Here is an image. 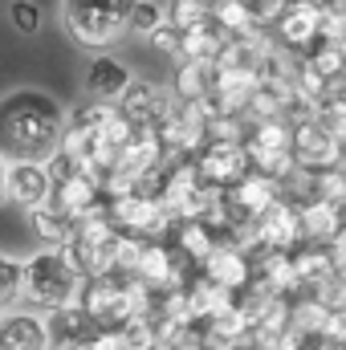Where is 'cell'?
Listing matches in <instances>:
<instances>
[{"mask_svg":"<svg viewBox=\"0 0 346 350\" xmlns=\"http://www.w3.org/2000/svg\"><path fill=\"white\" fill-rule=\"evenodd\" d=\"M66 106L37 86L0 98V155L8 163H45L62 147Z\"/></svg>","mask_w":346,"mask_h":350,"instance_id":"6da1fadb","label":"cell"},{"mask_svg":"<svg viewBox=\"0 0 346 350\" xmlns=\"http://www.w3.org/2000/svg\"><path fill=\"white\" fill-rule=\"evenodd\" d=\"M86 277L78 273V265L70 261L66 249H37L33 257L21 261V293L16 306L33 310V314H53L70 301H78Z\"/></svg>","mask_w":346,"mask_h":350,"instance_id":"7a4b0ae2","label":"cell"},{"mask_svg":"<svg viewBox=\"0 0 346 350\" xmlns=\"http://www.w3.org/2000/svg\"><path fill=\"white\" fill-rule=\"evenodd\" d=\"M114 249H118V232L106 220V204L98 212L82 216V220H74L66 253H70V261L78 265L82 277H106V273H114Z\"/></svg>","mask_w":346,"mask_h":350,"instance_id":"3957f363","label":"cell"},{"mask_svg":"<svg viewBox=\"0 0 346 350\" xmlns=\"http://www.w3.org/2000/svg\"><path fill=\"white\" fill-rule=\"evenodd\" d=\"M62 21L78 45L98 53L127 37V4H62Z\"/></svg>","mask_w":346,"mask_h":350,"instance_id":"277c9868","label":"cell"},{"mask_svg":"<svg viewBox=\"0 0 346 350\" xmlns=\"http://www.w3.org/2000/svg\"><path fill=\"white\" fill-rule=\"evenodd\" d=\"M175 106H179V102L172 98V90L155 86V82H143V78H135V82L127 86V94L114 102L118 118H122L127 126H135V131H155Z\"/></svg>","mask_w":346,"mask_h":350,"instance_id":"5b68a950","label":"cell"},{"mask_svg":"<svg viewBox=\"0 0 346 350\" xmlns=\"http://www.w3.org/2000/svg\"><path fill=\"white\" fill-rule=\"evenodd\" d=\"M191 167L200 175V183L216 196H228L245 175H249V163H245V151L237 143H204L191 159Z\"/></svg>","mask_w":346,"mask_h":350,"instance_id":"8992f818","label":"cell"},{"mask_svg":"<svg viewBox=\"0 0 346 350\" xmlns=\"http://www.w3.org/2000/svg\"><path fill=\"white\" fill-rule=\"evenodd\" d=\"M289 159L293 167L306 175H322V172H338L343 167V143L330 139L326 131H318L310 118L293 126V139H289Z\"/></svg>","mask_w":346,"mask_h":350,"instance_id":"52a82bcc","label":"cell"},{"mask_svg":"<svg viewBox=\"0 0 346 350\" xmlns=\"http://www.w3.org/2000/svg\"><path fill=\"white\" fill-rule=\"evenodd\" d=\"M253 232H257V249L261 253H293L302 245V224H297V208L289 200H273L257 220H253Z\"/></svg>","mask_w":346,"mask_h":350,"instance_id":"ba28073f","label":"cell"},{"mask_svg":"<svg viewBox=\"0 0 346 350\" xmlns=\"http://www.w3.org/2000/svg\"><path fill=\"white\" fill-rule=\"evenodd\" d=\"M49 208H57L66 220H82L90 212H98L106 200H102V179L90 172H74L57 183H49Z\"/></svg>","mask_w":346,"mask_h":350,"instance_id":"9c48e42d","label":"cell"},{"mask_svg":"<svg viewBox=\"0 0 346 350\" xmlns=\"http://www.w3.org/2000/svg\"><path fill=\"white\" fill-rule=\"evenodd\" d=\"M131 82H135V74H131L127 62H118L114 53H98V57L86 66L82 90H86L90 102H98V106H114V102L127 94Z\"/></svg>","mask_w":346,"mask_h":350,"instance_id":"30bf717a","label":"cell"},{"mask_svg":"<svg viewBox=\"0 0 346 350\" xmlns=\"http://www.w3.org/2000/svg\"><path fill=\"white\" fill-rule=\"evenodd\" d=\"M0 350H49L45 314H33L25 306H12L0 314Z\"/></svg>","mask_w":346,"mask_h":350,"instance_id":"8fae6325","label":"cell"},{"mask_svg":"<svg viewBox=\"0 0 346 350\" xmlns=\"http://www.w3.org/2000/svg\"><path fill=\"white\" fill-rule=\"evenodd\" d=\"M318 12H322V4H285L281 8V16H277V49H285V53H306L310 45H314V37H318Z\"/></svg>","mask_w":346,"mask_h":350,"instance_id":"7c38bea8","label":"cell"},{"mask_svg":"<svg viewBox=\"0 0 346 350\" xmlns=\"http://www.w3.org/2000/svg\"><path fill=\"white\" fill-rule=\"evenodd\" d=\"M4 200H12L16 208L33 212L49 200V175L45 163H8L4 172Z\"/></svg>","mask_w":346,"mask_h":350,"instance_id":"4fadbf2b","label":"cell"},{"mask_svg":"<svg viewBox=\"0 0 346 350\" xmlns=\"http://www.w3.org/2000/svg\"><path fill=\"white\" fill-rule=\"evenodd\" d=\"M208 285L224 289V293H245L249 281H253V261L245 253H232V249H216L208 261L196 269Z\"/></svg>","mask_w":346,"mask_h":350,"instance_id":"5bb4252c","label":"cell"},{"mask_svg":"<svg viewBox=\"0 0 346 350\" xmlns=\"http://www.w3.org/2000/svg\"><path fill=\"white\" fill-rule=\"evenodd\" d=\"M297 66L306 74H314L322 86L343 90V70H346V41H322L314 37V45L297 57Z\"/></svg>","mask_w":346,"mask_h":350,"instance_id":"9a60e30c","label":"cell"},{"mask_svg":"<svg viewBox=\"0 0 346 350\" xmlns=\"http://www.w3.org/2000/svg\"><path fill=\"white\" fill-rule=\"evenodd\" d=\"M297 224H302L306 245H330L343 237V208L322 204V200H306V204H297Z\"/></svg>","mask_w":346,"mask_h":350,"instance_id":"2e32d148","label":"cell"},{"mask_svg":"<svg viewBox=\"0 0 346 350\" xmlns=\"http://www.w3.org/2000/svg\"><path fill=\"white\" fill-rule=\"evenodd\" d=\"M277 196H281V191H277L269 179H261V175H245V179L224 196V204H228V212H232L241 224H253L261 212L277 200Z\"/></svg>","mask_w":346,"mask_h":350,"instance_id":"e0dca14e","label":"cell"},{"mask_svg":"<svg viewBox=\"0 0 346 350\" xmlns=\"http://www.w3.org/2000/svg\"><path fill=\"white\" fill-rule=\"evenodd\" d=\"M224 37H228V33L212 21V12H204L196 25L179 29V62H212V57L220 53ZM179 62H175V66H179Z\"/></svg>","mask_w":346,"mask_h":350,"instance_id":"ac0fdd59","label":"cell"},{"mask_svg":"<svg viewBox=\"0 0 346 350\" xmlns=\"http://www.w3.org/2000/svg\"><path fill=\"white\" fill-rule=\"evenodd\" d=\"M172 98L179 106H200L212 98V62H179L172 74Z\"/></svg>","mask_w":346,"mask_h":350,"instance_id":"d6986e66","label":"cell"},{"mask_svg":"<svg viewBox=\"0 0 346 350\" xmlns=\"http://www.w3.org/2000/svg\"><path fill=\"white\" fill-rule=\"evenodd\" d=\"M168 245H172L175 253L191 265V269H200V265L216 253V237H212L200 220H179V224H172Z\"/></svg>","mask_w":346,"mask_h":350,"instance_id":"ffe728a7","label":"cell"},{"mask_svg":"<svg viewBox=\"0 0 346 350\" xmlns=\"http://www.w3.org/2000/svg\"><path fill=\"white\" fill-rule=\"evenodd\" d=\"M29 228H33V237H37L45 249H66V241H70V232H74V220H66L57 208L41 204V208L29 212Z\"/></svg>","mask_w":346,"mask_h":350,"instance_id":"44dd1931","label":"cell"},{"mask_svg":"<svg viewBox=\"0 0 346 350\" xmlns=\"http://www.w3.org/2000/svg\"><path fill=\"white\" fill-rule=\"evenodd\" d=\"M310 122H314L318 131H326L330 139L343 143V135H346V98H343V90L322 94V98L314 102V110H310Z\"/></svg>","mask_w":346,"mask_h":350,"instance_id":"7402d4cb","label":"cell"},{"mask_svg":"<svg viewBox=\"0 0 346 350\" xmlns=\"http://www.w3.org/2000/svg\"><path fill=\"white\" fill-rule=\"evenodd\" d=\"M168 21V4H127V33H143L151 37L159 25Z\"/></svg>","mask_w":346,"mask_h":350,"instance_id":"603a6c76","label":"cell"},{"mask_svg":"<svg viewBox=\"0 0 346 350\" xmlns=\"http://www.w3.org/2000/svg\"><path fill=\"white\" fill-rule=\"evenodd\" d=\"M21 293V261L12 253H0V310H12Z\"/></svg>","mask_w":346,"mask_h":350,"instance_id":"cb8c5ba5","label":"cell"},{"mask_svg":"<svg viewBox=\"0 0 346 350\" xmlns=\"http://www.w3.org/2000/svg\"><path fill=\"white\" fill-rule=\"evenodd\" d=\"M314 200H322V204H334V208H343V200H346L343 167H338V172H322V175H314Z\"/></svg>","mask_w":346,"mask_h":350,"instance_id":"d4e9b609","label":"cell"},{"mask_svg":"<svg viewBox=\"0 0 346 350\" xmlns=\"http://www.w3.org/2000/svg\"><path fill=\"white\" fill-rule=\"evenodd\" d=\"M8 21H12L16 33L33 37V33H41V25H45V8H41V4H8Z\"/></svg>","mask_w":346,"mask_h":350,"instance_id":"484cf974","label":"cell"},{"mask_svg":"<svg viewBox=\"0 0 346 350\" xmlns=\"http://www.w3.org/2000/svg\"><path fill=\"white\" fill-rule=\"evenodd\" d=\"M86 350H122L118 330H94V334L86 338Z\"/></svg>","mask_w":346,"mask_h":350,"instance_id":"4316f807","label":"cell"},{"mask_svg":"<svg viewBox=\"0 0 346 350\" xmlns=\"http://www.w3.org/2000/svg\"><path fill=\"white\" fill-rule=\"evenodd\" d=\"M4 172H8V159L0 155V204H4Z\"/></svg>","mask_w":346,"mask_h":350,"instance_id":"83f0119b","label":"cell"},{"mask_svg":"<svg viewBox=\"0 0 346 350\" xmlns=\"http://www.w3.org/2000/svg\"><path fill=\"white\" fill-rule=\"evenodd\" d=\"M66 350H86V342H82V347H66Z\"/></svg>","mask_w":346,"mask_h":350,"instance_id":"f1b7e54d","label":"cell"}]
</instances>
